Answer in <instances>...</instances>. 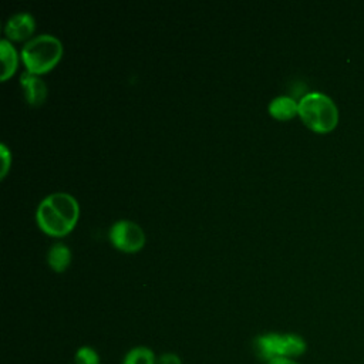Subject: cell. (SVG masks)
<instances>
[{"mask_svg":"<svg viewBox=\"0 0 364 364\" xmlns=\"http://www.w3.org/2000/svg\"><path fill=\"white\" fill-rule=\"evenodd\" d=\"M78 215V202L67 192L50 193L40 202L36 212L38 226L51 236H64L71 232Z\"/></svg>","mask_w":364,"mask_h":364,"instance_id":"obj_1","label":"cell"},{"mask_svg":"<svg viewBox=\"0 0 364 364\" xmlns=\"http://www.w3.org/2000/svg\"><path fill=\"white\" fill-rule=\"evenodd\" d=\"M299 117L307 128L318 134L333 131L338 124L336 102L320 91H310L299 100Z\"/></svg>","mask_w":364,"mask_h":364,"instance_id":"obj_2","label":"cell"},{"mask_svg":"<svg viewBox=\"0 0 364 364\" xmlns=\"http://www.w3.org/2000/svg\"><path fill=\"white\" fill-rule=\"evenodd\" d=\"M306 350L307 343L301 336L294 333H264L253 340L255 355L263 363L280 357L297 358L303 355Z\"/></svg>","mask_w":364,"mask_h":364,"instance_id":"obj_3","label":"cell"},{"mask_svg":"<svg viewBox=\"0 0 364 364\" xmlns=\"http://www.w3.org/2000/svg\"><path fill=\"white\" fill-rule=\"evenodd\" d=\"M61 55L63 44L51 34L36 36L21 50V58L27 71L37 75L50 71L60 61Z\"/></svg>","mask_w":364,"mask_h":364,"instance_id":"obj_4","label":"cell"},{"mask_svg":"<svg viewBox=\"0 0 364 364\" xmlns=\"http://www.w3.org/2000/svg\"><path fill=\"white\" fill-rule=\"evenodd\" d=\"M109 240L122 252H138L145 245V233L138 223L121 219L111 226Z\"/></svg>","mask_w":364,"mask_h":364,"instance_id":"obj_5","label":"cell"},{"mask_svg":"<svg viewBox=\"0 0 364 364\" xmlns=\"http://www.w3.org/2000/svg\"><path fill=\"white\" fill-rule=\"evenodd\" d=\"M36 28V20L33 14L27 11H20L9 17L4 26V34L10 40H24L33 34Z\"/></svg>","mask_w":364,"mask_h":364,"instance_id":"obj_6","label":"cell"},{"mask_svg":"<svg viewBox=\"0 0 364 364\" xmlns=\"http://www.w3.org/2000/svg\"><path fill=\"white\" fill-rule=\"evenodd\" d=\"M20 85L26 101L33 107L41 105L47 98V85L37 74H31L26 70L20 75Z\"/></svg>","mask_w":364,"mask_h":364,"instance_id":"obj_7","label":"cell"},{"mask_svg":"<svg viewBox=\"0 0 364 364\" xmlns=\"http://www.w3.org/2000/svg\"><path fill=\"white\" fill-rule=\"evenodd\" d=\"M269 112L277 119H290L299 115V101L289 95H279L269 102Z\"/></svg>","mask_w":364,"mask_h":364,"instance_id":"obj_8","label":"cell"},{"mask_svg":"<svg viewBox=\"0 0 364 364\" xmlns=\"http://www.w3.org/2000/svg\"><path fill=\"white\" fill-rule=\"evenodd\" d=\"M0 54H1V81H6L9 77H11L17 68L18 57L17 51L13 47V44L7 40L3 38L0 41Z\"/></svg>","mask_w":364,"mask_h":364,"instance_id":"obj_9","label":"cell"},{"mask_svg":"<svg viewBox=\"0 0 364 364\" xmlns=\"http://www.w3.org/2000/svg\"><path fill=\"white\" fill-rule=\"evenodd\" d=\"M47 260L55 272H64L71 262V252L64 243H54L48 250Z\"/></svg>","mask_w":364,"mask_h":364,"instance_id":"obj_10","label":"cell"},{"mask_svg":"<svg viewBox=\"0 0 364 364\" xmlns=\"http://www.w3.org/2000/svg\"><path fill=\"white\" fill-rule=\"evenodd\" d=\"M155 353L145 346H136L128 350L121 364H156Z\"/></svg>","mask_w":364,"mask_h":364,"instance_id":"obj_11","label":"cell"},{"mask_svg":"<svg viewBox=\"0 0 364 364\" xmlns=\"http://www.w3.org/2000/svg\"><path fill=\"white\" fill-rule=\"evenodd\" d=\"M73 364H100V355L95 348L90 346H82L74 353Z\"/></svg>","mask_w":364,"mask_h":364,"instance_id":"obj_12","label":"cell"},{"mask_svg":"<svg viewBox=\"0 0 364 364\" xmlns=\"http://www.w3.org/2000/svg\"><path fill=\"white\" fill-rule=\"evenodd\" d=\"M156 364H183L176 353H164L156 358Z\"/></svg>","mask_w":364,"mask_h":364,"instance_id":"obj_13","label":"cell"},{"mask_svg":"<svg viewBox=\"0 0 364 364\" xmlns=\"http://www.w3.org/2000/svg\"><path fill=\"white\" fill-rule=\"evenodd\" d=\"M0 151H1V159H3V166H1V176H4L9 171V166H10V162H11V154L9 151V148L1 144L0 145Z\"/></svg>","mask_w":364,"mask_h":364,"instance_id":"obj_14","label":"cell"},{"mask_svg":"<svg viewBox=\"0 0 364 364\" xmlns=\"http://www.w3.org/2000/svg\"><path fill=\"white\" fill-rule=\"evenodd\" d=\"M266 364H300L299 361H296V358H286V357H280V358H274Z\"/></svg>","mask_w":364,"mask_h":364,"instance_id":"obj_15","label":"cell"}]
</instances>
